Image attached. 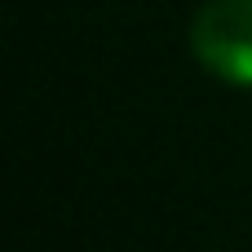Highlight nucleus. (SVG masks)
I'll use <instances>...</instances> for the list:
<instances>
[{"label":"nucleus","mask_w":252,"mask_h":252,"mask_svg":"<svg viewBox=\"0 0 252 252\" xmlns=\"http://www.w3.org/2000/svg\"><path fill=\"white\" fill-rule=\"evenodd\" d=\"M190 53L217 80L252 89V0H204L190 22Z\"/></svg>","instance_id":"nucleus-1"}]
</instances>
